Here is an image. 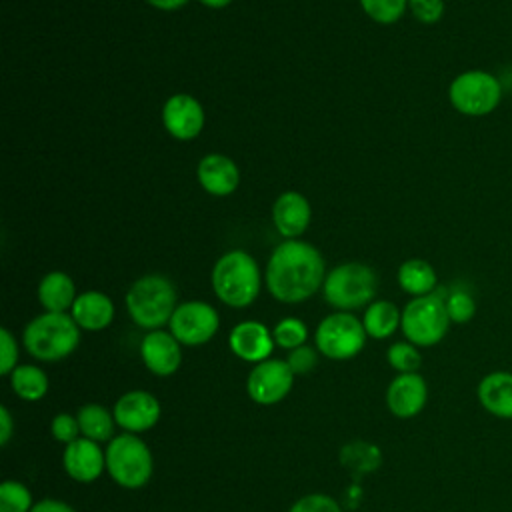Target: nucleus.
<instances>
[{"instance_id":"c85d7f7f","label":"nucleus","mask_w":512,"mask_h":512,"mask_svg":"<svg viewBox=\"0 0 512 512\" xmlns=\"http://www.w3.org/2000/svg\"><path fill=\"white\" fill-rule=\"evenodd\" d=\"M272 336H274V344L284 348V350H294L302 344H306L308 338V328L300 318L288 316L282 318L274 328H272Z\"/></svg>"},{"instance_id":"bb28decb","label":"nucleus","mask_w":512,"mask_h":512,"mask_svg":"<svg viewBox=\"0 0 512 512\" xmlns=\"http://www.w3.org/2000/svg\"><path fill=\"white\" fill-rule=\"evenodd\" d=\"M340 460L352 472H370L380 464V450L368 442H352L342 448Z\"/></svg>"},{"instance_id":"a878e982","label":"nucleus","mask_w":512,"mask_h":512,"mask_svg":"<svg viewBox=\"0 0 512 512\" xmlns=\"http://www.w3.org/2000/svg\"><path fill=\"white\" fill-rule=\"evenodd\" d=\"M8 380H10L12 392L18 398L26 400V402L42 400L48 392V386H50L48 374L42 368L34 366V364H18L10 372Z\"/></svg>"},{"instance_id":"7c9ffc66","label":"nucleus","mask_w":512,"mask_h":512,"mask_svg":"<svg viewBox=\"0 0 512 512\" xmlns=\"http://www.w3.org/2000/svg\"><path fill=\"white\" fill-rule=\"evenodd\" d=\"M362 10L378 24H394L408 8V0H360Z\"/></svg>"},{"instance_id":"f03ea898","label":"nucleus","mask_w":512,"mask_h":512,"mask_svg":"<svg viewBox=\"0 0 512 512\" xmlns=\"http://www.w3.org/2000/svg\"><path fill=\"white\" fill-rule=\"evenodd\" d=\"M26 352L40 362L68 358L80 344V326L66 312H42L22 332Z\"/></svg>"},{"instance_id":"e433bc0d","label":"nucleus","mask_w":512,"mask_h":512,"mask_svg":"<svg viewBox=\"0 0 512 512\" xmlns=\"http://www.w3.org/2000/svg\"><path fill=\"white\" fill-rule=\"evenodd\" d=\"M18 366V344L8 328H0V374L10 376Z\"/></svg>"},{"instance_id":"423d86ee","label":"nucleus","mask_w":512,"mask_h":512,"mask_svg":"<svg viewBox=\"0 0 512 512\" xmlns=\"http://www.w3.org/2000/svg\"><path fill=\"white\" fill-rule=\"evenodd\" d=\"M376 288L378 278L368 264L344 262L326 274L322 294L332 308L350 312L370 304L376 296Z\"/></svg>"},{"instance_id":"dca6fc26","label":"nucleus","mask_w":512,"mask_h":512,"mask_svg":"<svg viewBox=\"0 0 512 512\" xmlns=\"http://www.w3.org/2000/svg\"><path fill=\"white\" fill-rule=\"evenodd\" d=\"M164 128L178 140H192L204 128V110L190 94H174L162 108Z\"/></svg>"},{"instance_id":"6ab92c4d","label":"nucleus","mask_w":512,"mask_h":512,"mask_svg":"<svg viewBox=\"0 0 512 512\" xmlns=\"http://www.w3.org/2000/svg\"><path fill=\"white\" fill-rule=\"evenodd\" d=\"M198 182L214 196H228L240 184L238 166L224 154H206L198 162Z\"/></svg>"},{"instance_id":"f8f14e48","label":"nucleus","mask_w":512,"mask_h":512,"mask_svg":"<svg viewBox=\"0 0 512 512\" xmlns=\"http://www.w3.org/2000/svg\"><path fill=\"white\" fill-rule=\"evenodd\" d=\"M116 426L124 432L140 434L154 428L162 416L160 400L148 390H128L124 392L112 408Z\"/></svg>"},{"instance_id":"cd10ccee","label":"nucleus","mask_w":512,"mask_h":512,"mask_svg":"<svg viewBox=\"0 0 512 512\" xmlns=\"http://www.w3.org/2000/svg\"><path fill=\"white\" fill-rule=\"evenodd\" d=\"M34 506L32 492L18 480L0 484V512H30Z\"/></svg>"},{"instance_id":"5701e85b","label":"nucleus","mask_w":512,"mask_h":512,"mask_svg":"<svg viewBox=\"0 0 512 512\" xmlns=\"http://www.w3.org/2000/svg\"><path fill=\"white\" fill-rule=\"evenodd\" d=\"M398 284L406 294L418 298L436 292L438 276L430 262L422 258H410L398 268Z\"/></svg>"},{"instance_id":"a19ab883","label":"nucleus","mask_w":512,"mask_h":512,"mask_svg":"<svg viewBox=\"0 0 512 512\" xmlns=\"http://www.w3.org/2000/svg\"><path fill=\"white\" fill-rule=\"evenodd\" d=\"M198 2H202L208 8H226L232 0H198Z\"/></svg>"},{"instance_id":"9b49d317","label":"nucleus","mask_w":512,"mask_h":512,"mask_svg":"<svg viewBox=\"0 0 512 512\" xmlns=\"http://www.w3.org/2000/svg\"><path fill=\"white\" fill-rule=\"evenodd\" d=\"M294 386V372L286 360L268 358L248 372L246 392L252 402L260 406H272L282 402Z\"/></svg>"},{"instance_id":"473e14b6","label":"nucleus","mask_w":512,"mask_h":512,"mask_svg":"<svg viewBox=\"0 0 512 512\" xmlns=\"http://www.w3.org/2000/svg\"><path fill=\"white\" fill-rule=\"evenodd\" d=\"M50 432H52L54 440L64 446L82 436L78 418H76V414H70V412H58L50 422Z\"/></svg>"},{"instance_id":"4468645a","label":"nucleus","mask_w":512,"mask_h":512,"mask_svg":"<svg viewBox=\"0 0 512 512\" xmlns=\"http://www.w3.org/2000/svg\"><path fill=\"white\" fill-rule=\"evenodd\" d=\"M182 344L170 330H150L140 342V358L144 366L160 378L172 376L182 362Z\"/></svg>"},{"instance_id":"39448f33","label":"nucleus","mask_w":512,"mask_h":512,"mask_svg":"<svg viewBox=\"0 0 512 512\" xmlns=\"http://www.w3.org/2000/svg\"><path fill=\"white\" fill-rule=\"evenodd\" d=\"M106 472L110 478L128 490L146 486L154 472V458L148 444L130 432L116 434L106 444Z\"/></svg>"},{"instance_id":"58836bf2","label":"nucleus","mask_w":512,"mask_h":512,"mask_svg":"<svg viewBox=\"0 0 512 512\" xmlns=\"http://www.w3.org/2000/svg\"><path fill=\"white\" fill-rule=\"evenodd\" d=\"M14 434V418L6 406H0V444L6 446Z\"/></svg>"},{"instance_id":"393cba45","label":"nucleus","mask_w":512,"mask_h":512,"mask_svg":"<svg viewBox=\"0 0 512 512\" xmlns=\"http://www.w3.org/2000/svg\"><path fill=\"white\" fill-rule=\"evenodd\" d=\"M76 418H78L82 436L88 440H94L100 444V442H110L116 436L114 434V428H116L114 414L108 408H104L102 404L88 402V404L80 406L76 412Z\"/></svg>"},{"instance_id":"4be33fe9","label":"nucleus","mask_w":512,"mask_h":512,"mask_svg":"<svg viewBox=\"0 0 512 512\" xmlns=\"http://www.w3.org/2000/svg\"><path fill=\"white\" fill-rule=\"evenodd\" d=\"M38 300L44 312H66L76 300V288L68 274L48 272L38 284Z\"/></svg>"},{"instance_id":"1a4fd4ad","label":"nucleus","mask_w":512,"mask_h":512,"mask_svg":"<svg viewBox=\"0 0 512 512\" xmlns=\"http://www.w3.org/2000/svg\"><path fill=\"white\" fill-rule=\"evenodd\" d=\"M366 338L362 320L352 312H334L316 326L314 346L330 360H350L362 352Z\"/></svg>"},{"instance_id":"f3484780","label":"nucleus","mask_w":512,"mask_h":512,"mask_svg":"<svg viewBox=\"0 0 512 512\" xmlns=\"http://www.w3.org/2000/svg\"><path fill=\"white\" fill-rule=\"evenodd\" d=\"M228 346L234 356H238L244 362L258 364L262 360H268L274 350V336L262 322L256 320H244L236 324L228 334Z\"/></svg>"},{"instance_id":"b1692460","label":"nucleus","mask_w":512,"mask_h":512,"mask_svg":"<svg viewBox=\"0 0 512 512\" xmlns=\"http://www.w3.org/2000/svg\"><path fill=\"white\" fill-rule=\"evenodd\" d=\"M402 322V312L390 300H374L368 304L362 316L364 330L374 340H384L392 336Z\"/></svg>"},{"instance_id":"2f4dec72","label":"nucleus","mask_w":512,"mask_h":512,"mask_svg":"<svg viewBox=\"0 0 512 512\" xmlns=\"http://www.w3.org/2000/svg\"><path fill=\"white\" fill-rule=\"evenodd\" d=\"M446 310H448V316L452 322L466 324L476 314V302L470 296V292L456 288L446 294Z\"/></svg>"},{"instance_id":"72a5a7b5","label":"nucleus","mask_w":512,"mask_h":512,"mask_svg":"<svg viewBox=\"0 0 512 512\" xmlns=\"http://www.w3.org/2000/svg\"><path fill=\"white\" fill-rule=\"evenodd\" d=\"M286 362H288L290 370L294 372V376L310 374L316 368V364H318V348L302 344V346H298L294 350H288Z\"/></svg>"},{"instance_id":"6e6552de","label":"nucleus","mask_w":512,"mask_h":512,"mask_svg":"<svg viewBox=\"0 0 512 512\" xmlns=\"http://www.w3.org/2000/svg\"><path fill=\"white\" fill-rule=\"evenodd\" d=\"M504 96L502 82L488 70L472 68L460 72L448 86V100L452 108L464 116L492 114Z\"/></svg>"},{"instance_id":"7ed1b4c3","label":"nucleus","mask_w":512,"mask_h":512,"mask_svg":"<svg viewBox=\"0 0 512 512\" xmlns=\"http://www.w3.org/2000/svg\"><path fill=\"white\" fill-rule=\"evenodd\" d=\"M260 270L244 250H230L212 268V288L220 302L230 308H246L260 294Z\"/></svg>"},{"instance_id":"412c9836","label":"nucleus","mask_w":512,"mask_h":512,"mask_svg":"<svg viewBox=\"0 0 512 512\" xmlns=\"http://www.w3.org/2000/svg\"><path fill=\"white\" fill-rule=\"evenodd\" d=\"M478 400L496 418H512V372H490L478 384Z\"/></svg>"},{"instance_id":"4c0bfd02","label":"nucleus","mask_w":512,"mask_h":512,"mask_svg":"<svg viewBox=\"0 0 512 512\" xmlns=\"http://www.w3.org/2000/svg\"><path fill=\"white\" fill-rule=\"evenodd\" d=\"M30 512H76V510L58 498H42L34 502Z\"/></svg>"},{"instance_id":"9d476101","label":"nucleus","mask_w":512,"mask_h":512,"mask_svg":"<svg viewBox=\"0 0 512 512\" xmlns=\"http://www.w3.org/2000/svg\"><path fill=\"white\" fill-rule=\"evenodd\" d=\"M220 328V316L214 306L202 300H190L176 306L168 330L182 346H202L214 338Z\"/></svg>"},{"instance_id":"c756f323","label":"nucleus","mask_w":512,"mask_h":512,"mask_svg":"<svg viewBox=\"0 0 512 512\" xmlns=\"http://www.w3.org/2000/svg\"><path fill=\"white\" fill-rule=\"evenodd\" d=\"M386 360L398 374H408V372H418L422 364V354L418 346L406 340V342H394L386 350Z\"/></svg>"},{"instance_id":"aec40b11","label":"nucleus","mask_w":512,"mask_h":512,"mask_svg":"<svg viewBox=\"0 0 512 512\" xmlns=\"http://www.w3.org/2000/svg\"><path fill=\"white\" fill-rule=\"evenodd\" d=\"M70 316L80 326V330L98 332L112 324L114 320V304L112 300L98 290H88L76 296Z\"/></svg>"},{"instance_id":"ea45409f","label":"nucleus","mask_w":512,"mask_h":512,"mask_svg":"<svg viewBox=\"0 0 512 512\" xmlns=\"http://www.w3.org/2000/svg\"><path fill=\"white\" fill-rule=\"evenodd\" d=\"M150 6L158 8V10H178L182 8L188 0H146Z\"/></svg>"},{"instance_id":"c9c22d12","label":"nucleus","mask_w":512,"mask_h":512,"mask_svg":"<svg viewBox=\"0 0 512 512\" xmlns=\"http://www.w3.org/2000/svg\"><path fill=\"white\" fill-rule=\"evenodd\" d=\"M412 16L420 24H436L444 16V0H408Z\"/></svg>"},{"instance_id":"0eeeda50","label":"nucleus","mask_w":512,"mask_h":512,"mask_svg":"<svg viewBox=\"0 0 512 512\" xmlns=\"http://www.w3.org/2000/svg\"><path fill=\"white\" fill-rule=\"evenodd\" d=\"M450 324L452 320L446 310V294L432 292L412 298L404 306L400 330L414 346L428 348L446 336Z\"/></svg>"},{"instance_id":"ddd939ff","label":"nucleus","mask_w":512,"mask_h":512,"mask_svg":"<svg viewBox=\"0 0 512 512\" xmlns=\"http://www.w3.org/2000/svg\"><path fill=\"white\" fill-rule=\"evenodd\" d=\"M62 466L72 480L80 484H90L98 480L106 470V452L100 448L98 442L80 436L78 440L64 446Z\"/></svg>"},{"instance_id":"2eb2a0df","label":"nucleus","mask_w":512,"mask_h":512,"mask_svg":"<svg viewBox=\"0 0 512 512\" xmlns=\"http://www.w3.org/2000/svg\"><path fill=\"white\" fill-rule=\"evenodd\" d=\"M428 400L426 380L418 372L398 374L386 388V406L396 418H414Z\"/></svg>"},{"instance_id":"f704fd0d","label":"nucleus","mask_w":512,"mask_h":512,"mask_svg":"<svg viewBox=\"0 0 512 512\" xmlns=\"http://www.w3.org/2000/svg\"><path fill=\"white\" fill-rule=\"evenodd\" d=\"M288 512H342V508L332 496L314 492L298 498Z\"/></svg>"},{"instance_id":"20e7f679","label":"nucleus","mask_w":512,"mask_h":512,"mask_svg":"<svg viewBox=\"0 0 512 512\" xmlns=\"http://www.w3.org/2000/svg\"><path fill=\"white\" fill-rule=\"evenodd\" d=\"M176 298V288L166 276L146 274L128 288L126 308L134 324L150 332L170 322L178 306Z\"/></svg>"},{"instance_id":"f257e3e1","label":"nucleus","mask_w":512,"mask_h":512,"mask_svg":"<svg viewBox=\"0 0 512 512\" xmlns=\"http://www.w3.org/2000/svg\"><path fill=\"white\" fill-rule=\"evenodd\" d=\"M324 258L310 242L284 240L270 254L266 266L268 292L284 304H298L314 296L324 284Z\"/></svg>"},{"instance_id":"a211bd4d","label":"nucleus","mask_w":512,"mask_h":512,"mask_svg":"<svg viewBox=\"0 0 512 512\" xmlns=\"http://www.w3.org/2000/svg\"><path fill=\"white\" fill-rule=\"evenodd\" d=\"M310 204L300 192H284L274 200L272 222L276 230L286 238H298L310 224Z\"/></svg>"}]
</instances>
